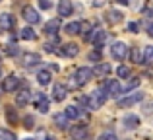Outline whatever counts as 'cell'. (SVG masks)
Here are the masks:
<instances>
[{"instance_id":"obj_1","label":"cell","mask_w":153,"mask_h":140,"mask_svg":"<svg viewBox=\"0 0 153 140\" xmlns=\"http://www.w3.org/2000/svg\"><path fill=\"white\" fill-rule=\"evenodd\" d=\"M91 76H93V70L87 68V66H82V68H78V72L72 76V86L74 88L83 86V84H87L91 80Z\"/></svg>"},{"instance_id":"obj_2","label":"cell","mask_w":153,"mask_h":140,"mask_svg":"<svg viewBox=\"0 0 153 140\" xmlns=\"http://www.w3.org/2000/svg\"><path fill=\"white\" fill-rule=\"evenodd\" d=\"M105 94H107V91H103L101 88L95 90V91H91V94H89V103H87V105H89L91 109H99V107L107 101V95H105Z\"/></svg>"},{"instance_id":"obj_3","label":"cell","mask_w":153,"mask_h":140,"mask_svg":"<svg viewBox=\"0 0 153 140\" xmlns=\"http://www.w3.org/2000/svg\"><path fill=\"white\" fill-rule=\"evenodd\" d=\"M126 45L124 43H114V45L111 47V55H112V58L114 61H124L126 58Z\"/></svg>"},{"instance_id":"obj_4","label":"cell","mask_w":153,"mask_h":140,"mask_svg":"<svg viewBox=\"0 0 153 140\" xmlns=\"http://www.w3.org/2000/svg\"><path fill=\"white\" fill-rule=\"evenodd\" d=\"M18 88H19V78L16 74H10L8 78H4V84H2L4 91H16Z\"/></svg>"},{"instance_id":"obj_5","label":"cell","mask_w":153,"mask_h":140,"mask_svg":"<svg viewBox=\"0 0 153 140\" xmlns=\"http://www.w3.org/2000/svg\"><path fill=\"white\" fill-rule=\"evenodd\" d=\"M22 14H23V19H25L27 23H39V19H41L39 18V12L35 10V8H31V6H25Z\"/></svg>"},{"instance_id":"obj_6","label":"cell","mask_w":153,"mask_h":140,"mask_svg":"<svg viewBox=\"0 0 153 140\" xmlns=\"http://www.w3.org/2000/svg\"><path fill=\"white\" fill-rule=\"evenodd\" d=\"M39 62H41V57H39L37 53H25L22 57V64L25 66V68H31V66H37Z\"/></svg>"},{"instance_id":"obj_7","label":"cell","mask_w":153,"mask_h":140,"mask_svg":"<svg viewBox=\"0 0 153 140\" xmlns=\"http://www.w3.org/2000/svg\"><path fill=\"white\" fill-rule=\"evenodd\" d=\"M85 39H87V41H91V43H93V45L101 47L103 43H105V39H107V33H105L103 29H95L93 33H91V35H87Z\"/></svg>"},{"instance_id":"obj_8","label":"cell","mask_w":153,"mask_h":140,"mask_svg":"<svg viewBox=\"0 0 153 140\" xmlns=\"http://www.w3.org/2000/svg\"><path fill=\"white\" fill-rule=\"evenodd\" d=\"M35 103H37V109L41 111V113H47V111H49V99H47L45 94L35 95Z\"/></svg>"},{"instance_id":"obj_9","label":"cell","mask_w":153,"mask_h":140,"mask_svg":"<svg viewBox=\"0 0 153 140\" xmlns=\"http://www.w3.org/2000/svg\"><path fill=\"white\" fill-rule=\"evenodd\" d=\"M52 94H54V99L56 101H64L68 95V88L64 86V84H56L54 90H52Z\"/></svg>"},{"instance_id":"obj_10","label":"cell","mask_w":153,"mask_h":140,"mask_svg":"<svg viewBox=\"0 0 153 140\" xmlns=\"http://www.w3.org/2000/svg\"><path fill=\"white\" fill-rule=\"evenodd\" d=\"M16 25V18L12 14H0V27L4 29H12Z\"/></svg>"},{"instance_id":"obj_11","label":"cell","mask_w":153,"mask_h":140,"mask_svg":"<svg viewBox=\"0 0 153 140\" xmlns=\"http://www.w3.org/2000/svg\"><path fill=\"white\" fill-rule=\"evenodd\" d=\"M142 99H143V94H134V95H130V97H126V99H120L118 105L120 107H130V105H136L138 101H142Z\"/></svg>"},{"instance_id":"obj_12","label":"cell","mask_w":153,"mask_h":140,"mask_svg":"<svg viewBox=\"0 0 153 140\" xmlns=\"http://www.w3.org/2000/svg\"><path fill=\"white\" fill-rule=\"evenodd\" d=\"M74 6H72L70 0H60L58 2V16H70Z\"/></svg>"},{"instance_id":"obj_13","label":"cell","mask_w":153,"mask_h":140,"mask_svg":"<svg viewBox=\"0 0 153 140\" xmlns=\"http://www.w3.org/2000/svg\"><path fill=\"white\" fill-rule=\"evenodd\" d=\"M58 27H60V19H51V22H47V25H45V33L47 35H56Z\"/></svg>"},{"instance_id":"obj_14","label":"cell","mask_w":153,"mask_h":140,"mask_svg":"<svg viewBox=\"0 0 153 140\" xmlns=\"http://www.w3.org/2000/svg\"><path fill=\"white\" fill-rule=\"evenodd\" d=\"M19 37L25 39V41H35V39H37V33H35L31 27H23V29L19 31Z\"/></svg>"},{"instance_id":"obj_15","label":"cell","mask_w":153,"mask_h":140,"mask_svg":"<svg viewBox=\"0 0 153 140\" xmlns=\"http://www.w3.org/2000/svg\"><path fill=\"white\" fill-rule=\"evenodd\" d=\"M62 55H64V57H76V55H78V45H74V43H66V45L62 47Z\"/></svg>"},{"instance_id":"obj_16","label":"cell","mask_w":153,"mask_h":140,"mask_svg":"<svg viewBox=\"0 0 153 140\" xmlns=\"http://www.w3.org/2000/svg\"><path fill=\"white\" fill-rule=\"evenodd\" d=\"M29 97H31L29 91H27V90H22L18 95H16V103H18V105H27V103H29Z\"/></svg>"},{"instance_id":"obj_17","label":"cell","mask_w":153,"mask_h":140,"mask_svg":"<svg viewBox=\"0 0 153 140\" xmlns=\"http://www.w3.org/2000/svg\"><path fill=\"white\" fill-rule=\"evenodd\" d=\"M120 82L118 80H108L107 82V94H120Z\"/></svg>"},{"instance_id":"obj_18","label":"cell","mask_w":153,"mask_h":140,"mask_svg":"<svg viewBox=\"0 0 153 140\" xmlns=\"http://www.w3.org/2000/svg\"><path fill=\"white\" fill-rule=\"evenodd\" d=\"M72 136H74V140H83V138L87 136V129L83 125L82 127H76V129L72 130Z\"/></svg>"},{"instance_id":"obj_19","label":"cell","mask_w":153,"mask_h":140,"mask_svg":"<svg viewBox=\"0 0 153 140\" xmlns=\"http://www.w3.org/2000/svg\"><path fill=\"white\" fill-rule=\"evenodd\" d=\"M66 33H70V35H78V33H82V23H79V22H72V23H68V25H66Z\"/></svg>"},{"instance_id":"obj_20","label":"cell","mask_w":153,"mask_h":140,"mask_svg":"<svg viewBox=\"0 0 153 140\" xmlns=\"http://www.w3.org/2000/svg\"><path fill=\"white\" fill-rule=\"evenodd\" d=\"M37 80H39L41 86H49V84H51V72L49 70H41L37 74Z\"/></svg>"},{"instance_id":"obj_21","label":"cell","mask_w":153,"mask_h":140,"mask_svg":"<svg viewBox=\"0 0 153 140\" xmlns=\"http://www.w3.org/2000/svg\"><path fill=\"white\" fill-rule=\"evenodd\" d=\"M124 125H126V129H136V127L140 125V119L136 117V115H128V117L124 119Z\"/></svg>"},{"instance_id":"obj_22","label":"cell","mask_w":153,"mask_h":140,"mask_svg":"<svg viewBox=\"0 0 153 140\" xmlns=\"http://www.w3.org/2000/svg\"><path fill=\"white\" fill-rule=\"evenodd\" d=\"M54 123H56V127H58V129H66V127H68V117H66V113L54 115Z\"/></svg>"},{"instance_id":"obj_23","label":"cell","mask_w":153,"mask_h":140,"mask_svg":"<svg viewBox=\"0 0 153 140\" xmlns=\"http://www.w3.org/2000/svg\"><path fill=\"white\" fill-rule=\"evenodd\" d=\"M108 72H111V66H108L107 62H105V64H103V62H101V64H99L97 68L93 70V74H97V76H107Z\"/></svg>"},{"instance_id":"obj_24","label":"cell","mask_w":153,"mask_h":140,"mask_svg":"<svg viewBox=\"0 0 153 140\" xmlns=\"http://www.w3.org/2000/svg\"><path fill=\"white\" fill-rule=\"evenodd\" d=\"M64 113H66V117H68V119H78V117H79V109H78L76 105L66 107V111H64Z\"/></svg>"},{"instance_id":"obj_25","label":"cell","mask_w":153,"mask_h":140,"mask_svg":"<svg viewBox=\"0 0 153 140\" xmlns=\"http://www.w3.org/2000/svg\"><path fill=\"white\" fill-rule=\"evenodd\" d=\"M108 22H111V23L122 22V14H120V12H116V10H111V12H108Z\"/></svg>"},{"instance_id":"obj_26","label":"cell","mask_w":153,"mask_h":140,"mask_svg":"<svg viewBox=\"0 0 153 140\" xmlns=\"http://www.w3.org/2000/svg\"><path fill=\"white\" fill-rule=\"evenodd\" d=\"M0 140H18L16 134L12 130H6V129H0Z\"/></svg>"},{"instance_id":"obj_27","label":"cell","mask_w":153,"mask_h":140,"mask_svg":"<svg viewBox=\"0 0 153 140\" xmlns=\"http://www.w3.org/2000/svg\"><path fill=\"white\" fill-rule=\"evenodd\" d=\"M138 86H140V78H132L130 82L122 88V91H130V90H134V88H138Z\"/></svg>"},{"instance_id":"obj_28","label":"cell","mask_w":153,"mask_h":140,"mask_svg":"<svg viewBox=\"0 0 153 140\" xmlns=\"http://www.w3.org/2000/svg\"><path fill=\"white\" fill-rule=\"evenodd\" d=\"M6 117H8V121H10V123H16V121H18V115H16V109H14V107H8V109H6Z\"/></svg>"},{"instance_id":"obj_29","label":"cell","mask_w":153,"mask_h":140,"mask_svg":"<svg viewBox=\"0 0 153 140\" xmlns=\"http://www.w3.org/2000/svg\"><path fill=\"white\" fill-rule=\"evenodd\" d=\"M143 62H147V64H151V62H153V47H147V49H146V55H143Z\"/></svg>"},{"instance_id":"obj_30","label":"cell","mask_w":153,"mask_h":140,"mask_svg":"<svg viewBox=\"0 0 153 140\" xmlns=\"http://www.w3.org/2000/svg\"><path fill=\"white\" fill-rule=\"evenodd\" d=\"M116 74H118V78H126V76L130 74V68H128V66H118Z\"/></svg>"},{"instance_id":"obj_31","label":"cell","mask_w":153,"mask_h":140,"mask_svg":"<svg viewBox=\"0 0 153 140\" xmlns=\"http://www.w3.org/2000/svg\"><path fill=\"white\" fill-rule=\"evenodd\" d=\"M132 61H134V62H143L142 53H140L138 49H134V51H132Z\"/></svg>"},{"instance_id":"obj_32","label":"cell","mask_w":153,"mask_h":140,"mask_svg":"<svg viewBox=\"0 0 153 140\" xmlns=\"http://www.w3.org/2000/svg\"><path fill=\"white\" fill-rule=\"evenodd\" d=\"M23 123H25V129H33L35 127V119L31 117V115H27V117L23 119Z\"/></svg>"},{"instance_id":"obj_33","label":"cell","mask_w":153,"mask_h":140,"mask_svg":"<svg viewBox=\"0 0 153 140\" xmlns=\"http://www.w3.org/2000/svg\"><path fill=\"white\" fill-rule=\"evenodd\" d=\"M39 6H41L43 10H51V8H52V2H51V0H39Z\"/></svg>"},{"instance_id":"obj_34","label":"cell","mask_w":153,"mask_h":140,"mask_svg":"<svg viewBox=\"0 0 153 140\" xmlns=\"http://www.w3.org/2000/svg\"><path fill=\"white\" fill-rule=\"evenodd\" d=\"M89 61L101 62V53H99V51H93V53H89Z\"/></svg>"},{"instance_id":"obj_35","label":"cell","mask_w":153,"mask_h":140,"mask_svg":"<svg viewBox=\"0 0 153 140\" xmlns=\"http://www.w3.org/2000/svg\"><path fill=\"white\" fill-rule=\"evenodd\" d=\"M99 140H118V138H116V134H112V133H105V134H101Z\"/></svg>"},{"instance_id":"obj_36","label":"cell","mask_w":153,"mask_h":140,"mask_svg":"<svg viewBox=\"0 0 153 140\" xmlns=\"http://www.w3.org/2000/svg\"><path fill=\"white\" fill-rule=\"evenodd\" d=\"M138 23H136V22H130V23H128V29H130V31H134V33H138Z\"/></svg>"},{"instance_id":"obj_37","label":"cell","mask_w":153,"mask_h":140,"mask_svg":"<svg viewBox=\"0 0 153 140\" xmlns=\"http://www.w3.org/2000/svg\"><path fill=\"white\" fill-rule=\"evenodd\" d=\"M6 53H8V55H16V53H18V47H16V45H10V47L6 49Z\"/></svg>"},{"instance_id":"obj_38","label":"cell","mask_w":153,"mask_h":140,"mask_svg":"<svg viewBox=\"0 0 153 140\" xmlns=\"http://www.w3.org/2000/svg\"><path fill=\"white\" fill-rule=\"evenodd\" d=\"M45 51H47V53H54V45L47 43V45H45Z\"/></svg>"},{"instance_id":"obj_39","label":"cell","mask_w":153,"mask_h":140,"mask_svg":"<svg viewBox=\"0 0 153 140\" xmlns=\"http://www.w3.org/2000/svg\"><path fill=\"white\" fill-rule=\"evenodd\" d=\"M147 33H149L151 37H153V25H149V29H147Z\"/></svg>"},{"instance_id":"obj_40","label":"cell","mask_w":153,"mask_h":140,"mask_svg":"<svg viewBox=\"0 0 153 140\" xmlns=\"http://www.w3.org/2000/svg\"><path fill=\"white\" fill-rule=\"evenodd\" d=\"M116 2H120V4H128V0H116Z\"/></svg>"},{"instance_id":"obj_41","label":"cell","mask_w":153,"mask_h":140,"mask_svg":"<svg viewBox=\"0 0 153 140\" xmlns=\"http://www.w3.org/2000/svg\"><path fill=\"white\" fill-rule=\"evenodd\" d=\"M0 78H2V68H0Z\"/></svg>"},{"instance_id":"obj_42","label":"cell","mask_w":153,"mask_h":140,"mask_svg":"<svg viewBox=\"0 0 153 140\" xmlns=\"http://www.w3.org/2000/svg\"><path fill=\"white\" fill-rule=\"evenodd\" d=\"M25 140H33V138H25Z\"/></svg>"},{"instance_id":"obj_43","label":"cell","mask_w":153,"mask_h":140,"mask_svg":"<svg viewBox=\"0 0 153 140\" xmlns=\"http://www.w3.org/2000/svg\"><path fill=\"white\" fill-rule=\"evenodd\" d=\"M47 140H52V138H47Z\"/></svg>"},{"instance_id":"obj_44","label":"cell","mask_w":153,"mask_h":140,"mask_svg":"<svg viewBox=\"0 0 153 140\" xmlns=\"http://www.w3.org/2000/svg\"><path fill=\"white\" fill-rule=\"evenodd\" d=\"M0 2H2V0H0Z\"/></svg>"}]
</instances>
